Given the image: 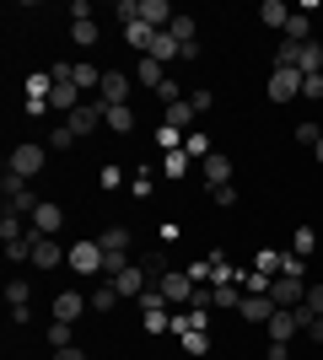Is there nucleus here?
<instances>
[{
  "label": "nucleus",
  "mask_w": 323,
  "mask_h": 360,
  "mask_svg": "<svg viewBox=\"0 0 323 360\" xmlns=\"http://www.w3.org/2000/svg\"><path fill=\"white\" fill-rule=\"evenodd\" d=\"M81 312H92V301L81 296V290H60L54 296V323H76Z\"/></svg>",
  "instance_id": "obj_10"
},
{
  "label": "nucleus",
  "mask_w": 323,
  "mask_h": 360,
  "mask_svg": "<svg viewBox=\"0 0 323 360\" xmlns=\"http://www.w3.org/2000/svg\"><path fill=\"white\" fill-rule=\"evenodd\" d=\"M200 172H205V183H210V188H215V183H232V162L221 156V150H210V156H205Z\"/></svg>",
  "instance_id": "obj_17"
},
{
  "label": "nucleus",
  "mask_w": 323,
  "mask_h": 360,
  "mask_svg": "<svg viewBox=\"0 0 323 360\" xmlns=\"http://www.w3.org/2000/svg\"><path fill=\"white\" fill-rule=\"evenodd\" d=\"M103 75H108V70H97V65H76V86L92 91V86H103Z\"/></svg>",
  "instance_id": "obj_34"
},
{
  "label": "nucleus",
  "mask_w": 323,
  "mask_h": 360,
  "mask_svg": "<svg viewBox=\"0 0 323 360\" xmlns=\"http://www.w3.org/2000/svg\"><path fill=\"white\" fill-rule=\"evenodd\" d=\"M172 38H178V49H184V44H200V38H194V16H172Z\"/></svg>",
  "instance_id": "obj_30"
},
{
  "label": "nucleus",
  "mask_w": 323,
  "mask_h": 360,
  "mask_svg": "<svg viewBox=\"0 0 323 360\" xmlns=\"http://www.w3.org/2000/svg\"><path fill=\"white\" fill-rule=\"evenodd\" d=\"M194 119H200V113H194L189 103H167V108H162V124H167V129H178V135H184Z\"/></svg>",
  "instance_id": "obj_19"
},
{
  "label": "nucleus",
  "mask_w": 323,
  "mask_h": 360,
  "mask_svg": "<svg viewBox=\"0 0 323 360\" xmlns=\"http://www.w3.org/2000/svg\"><path fill=\"white\" fill-rule=\"evenodd\" d=\"M65 264V248L54 237H38V248H32V269H60Z\"/></svg>",
  "instance_id": "obj_15"
},
{
  "label": "nucleus",
  "mask_w": 323,
  "mask_h": 360,
  "mask_svg": "<svg viewBox=\"0 0 323 360\" xmlns=\"http://www.w3.org/2000/svg\"><path fill=\"white\" fill-rule=\"evenodd\" d=\"M65 124L76 129V140H87V135L97 129V124H108V103H81V108H76V113H70Z\"/></svg>",
  "instance_id": "obj_7"
},
{
  "label": "nucleus",
  "mask_w": 323,
  "mask_h": 360,
  "mask_svg": "<svg viewBox=\"0 0 323 360\" xmlns=\"http://www.w3.org/2000/svg\"><path fill=\"white\" fill-rule=\"evenodd\" d=\"M54 360H87V355H81V345H65V349H54Z\"/></svg>",
  "instance_id": "obj_51"
},
{
  "label": "nucleus",
  "mask_w": 323,
  "mask_h": 360,
  "mask_svg": "<svg viewBox=\"0 0 323 360\" xmlns=\"http://www.w3.org/2000/svg\"><path fill=\"white\" fill-rule=\"evenodd\" d=\"M210 199H215V205H237V188H232V183H215Z\"/></svg>",
  "instance_id": "obj_45"
},
{
  "label": "nucleus",
  "mask_w": 323,
  "mask_h": 360,
  "mask_svg": "<svg viewBox=\"0 0 323 360\" xmlns=\"http://www.w3.org/2000/svg\"><path fill=\"white\" fill-rule=\"evenodd\" d=\"M140 307H146V328H151V333H167V328H172V317H167V296H162L156 285L140 296Z\"/></svg>",
  "instance_id": "obj_8"
},
{
  "label": "nucleus",
  "mask_w": 323,
  "mask_h": 360,
  "mask_svg": "<svg viewBox=\"0 0 323 360\" xmlns=\"http://www.w3.org/2000/svg\"><path fill=\"white\" fill-rule=\"evenodd\" d=\"M270 301H275V307H286V312H296V307L308 301V280H296V274H275Z\"/></svg>",
  "instance_id": "obj_3"
},
{
  "label": "nucleus",
  "mask_w": 323,
  "mask_h": 360,
  "mask_svg": "<svg viewBox=\"0 0 323 360\" xmlns=\"http://www.w3.org/2000/svg\"><path fill=\"white\" fill-rule=\"evenodd\" d=\"M296 70H302V75H323V44H318V38L296 49Z\"/></svg>",
  "instance_id": "obj_18"
},
{
  "label": "nucleus",
  "mask_w": 323,
  "mask_h": 360,
  "mask_svg": "<svg viewBox=\"0 0 323 360\" xmlns=\"http://www.w3.org/2000/svg\"><path fill=\"white\" fill-rule=\"evenodd\" d=\"M6 172H16V178H38V172H44V146H11Z\"/></svg>",
  "instance_id": "obj_6"
},
{
  "label": "nucleus",
  "mask_w": 323,
  "mask_h": 360,
  "mask_svg": "<svg viewBox=\"0 0 323 360\" xmlns=\"http://www.w3.org/2000/svg\"><path fill=\"white\" fill-rule=\"evenodd\" d=\"M189 108H194V113H210V108H215V97H210V91H189Z\"/></svg>",
  "instance_id": "obj_43"
},
{
  "label": "nucleus",
  "mask_w": 323,
  "mask_h": 360,
  "mask_svg": "<svg viewBox=\"0 0 323 360\" xmlns=\"http://www.w3.org/2000/svg\"><path fill=\"white\" fill-rule=\"evenodd\" d=\"M270 285H275V280H270V274H243V296H270Z\"/></svg>",
  "instance_id": "obj_31"
},
{
  "label": "nucleus",
  "mask_w": 323,
  "mask_h": 360,
  "mask_svg": "<svg viewBox=\"0 0 323 360\" xmlns=\"http://www.w3.org/2000/svg\"><path fill=\"white\" fill-rule=\"evenodd\" d=\"M162 172H167V178H184V172H189V150H167Z\"/></svg>",
  "instance_id": "obj_36"
},
{
  "label": "nucleus",
  "mask_w": 323,
  "mask_h": 360,
  "mask_svg": "<svg viewBox=\"0 0 323 360\" xmlns=\"http://www.w3.org/2000/svg\"><path fill=\"white\" fill-rule=\"evenodd\" d=\"M156 290H162L167 301H194L200 285H194V274H189V269H167V274H156Z\"/></svg>",
  "instance_id": "obj_4"
},
{
  "label": "nucleus",
  "mask_w": 323,
  "mask_h": 360,
  "mask_svg": "<svg viewBox=\"0 0 323 360\" xmlns=\"http://www.w3.org/2000/svg\"><path fill=\"white\" fill-rule=\"evenodd\" d=\"M60 226H65V210H60V205H49V199H44V205L32 210V231H38V237H54Z\"/></svg>",
  "instance_id": "obj_13"
},
{
  "label": "nucleus",
  "mask_w": 323,
  "mask_h": 360,
  "mask_svg": "<svg viewBox=\"0 0 323 360\" xmlns=\"http://www.w3.org/2000/svg\"><path fill=\"white\" fill-rule=\"evenodd\" d=\"M270 360H291V349H286V345H275V339H270Z\"/></svg>",
  "instance_id": "obj_52"
},
{
  "label": "nucleus",
  "mask_w": 323,
  "mask_h": 360,
  "mask_svg": "<svg viewBox=\"0 0 323 360\" xmlns=\"http://www.w3.org/2000/svg\"><path fill=\"white\" fill-rule=\"evenodd\" d=\"M302 312V307H296ZM302 333H308L312 345H323V317H312V312H302Z\"/></svg>",
  "instance_id": "obj_39"
},
{
  "label": "nucleus",
  "mask_w": 323,
  "mask_h": 360,
  "mask_svg": "<svg viewBox=\"0 0 323 360\" xmlns=\"http://www.w3.org/2000/svg\"><path fill=\"white\" fill-rule=\"evenodd\" d=\"M97 97H103L108 108H113V103H129V75H124V70H108L103 86H97Z\"/></svg>",
  "instance_id": "obj_12"
},
{
  "label": "nucleus",
  "mask_w": 323,
  "mask_h": 360,
  "mask_svg": "<svg viewBox=\"0 0 323 360\" xmlns=\"http://www.w3.org/2000/svg\"><path fill=\"white\" fill-rule=\"evenodd\" d=\"M270 97H275V103H291V97H302V70H291V65H275V70H270Z\"/></svg>",
  "instance_id": "obj_5"
},
{
  "label": "nucleus",
  "mask_w": 323,
  "mask_h": 360,
  "mask_svg": "<svg viewBox=\"0 0 323 360\" xmlns=\"http://www.w3.org/2000/svg\"><path fill=\"white\" fill-rule=\"evenodd\" d=\"M280 38L286 44H312V11H291V22H286Z\"/></svg>",
  "instance_id": "obj_16"
},
{
  "label": "nucleus",
  "mask_w": 323,
  "mask_h": 360,
  "mask_svg": "<svg viewBox=\"0 0 323 360\" xmlns=\"http://www.w3.org/2000/svg\"><path fill=\"white\" fill-rule=\"evenodd\" d=\"M302 97H312V103H318V97H323V75H302Z\"/></svg>",
  "instance_id": "obj_47"
},
{
  "label": "nucleus",
  "mask_w": 323,
  "mask_h": 360,
  "mask_svg": "<svg viewBox=\"0 0 323 360\" xmlns=\"http://www.w3.org/2000/svg\"><path fill=\"white\" fill-rule=\"evenodd\" d=\"M264 22H270V27H280V32H286V22H291V6H286V0H264Z\"/></svg>",
  "instance_id": "obj_27"
},
{
  "label": "nucleus",
  "mask_w": 323,
  "mask_h": 360,
  "mask_svg": "<svg viewBox=\"0 0 323 360\" xmlns=\"http://www.w3.org/2000/svg\"><path fill=\"white\" fill-rule=\"evenodd\" d=\"M87 301H92V312H113V307H119L124 296H119V290H113V280H108V285H97V290H92V296H87Z\"/></svg>",
  "instance_id": "obj_26"
},
{
  "label": "nucleus",
  "mask_w": 323,
  "mask_h": 360,
  "mask_svg": "<svg viewBox=\"0 0 323 360\" xmlns=\"http://www.w3.org/2000/svg\"><path fill=\"white\" fill-rule=\"evenodd\" d=\"M302 312L323 317V285H308V301H302Z\"/></svg>",
  "instance_id": "obj_41"
},
{
  "label": "nucleus",
  "mask_w": 323,
  "mask_h": 360,
  "mask_svg": "<svg viewBox=\"0 0 323 360\" xmlns=\"http://www.w3.org/2000/svg\"><path fill=\"white\" fill-rule=\"evenodd\" d=\"M178 339H184V349H189V355H205V349H210V333H200V328L178 333Z\"/></svg>",
  "instance_id": "obj_37"
},
{
  "label": "nucleus",
  "mask_w": 323,
  "mask_h": 360,
  "mask_svg": "<svg viewBox=\"0 0 323 360\" xmlns=\"http://www.w3.org/2000/svg\"><path fill=\"white\" fill-rule=\"evenodd\" d=\"M129 194H135V199H146V194H151V172H146V167L135 172V183H129Z\"/></svg>",
  "instance_id": "obj_44"
},
{
  "label": "nucleus",
  "mask_w": 323,
  "mask_h": 360,
  "mask_svg": "<svg viewBox=\"0 0 323 360\" xmlns=\"http://www.w3.org/2000/svg\"><path fill=\"white\" fill-rule=\"evenodd\" d=\"M318 135H323V124H318Z\"/></svg>",
  "instance_id": "obj_54"
},
{
  "label": "nucleus",
  "mask_w": 323,
  "mask_h": 360,
  "mask_svg": "<svg viewBox=\"0 0 323 360\" xmlns=\"http://www.w3.org/2000/svg\"><path fill=\"white\" fill-rule=\"evenodd\" d=\"M237 312H243L248 323H270V317H275V301H270V296H243Z\"/></svg>",
  "instance_id": "obj_20"
},
{
  "label": "nucleus",
  "mask_w": 323,
  "mask_h": 360,
  "mask_svg": "<svg viewBox=\"0 0 323 360\" xmlns=\"http://www.w3.org/2000/svg\"><path fill=\"white\" fill-rule=\"evenodd\" d=\"M49 146H54V150H70V146H76V129H70V124H54Z\"/></svg>",
  "instance_id": "obj_38"
},
{
  "label": "nucleus",
  "mask_w": 323,
  "mask_h": 360,
  "mask_svg": "<svg viewBox=\"0 0 323 360\" xmlns=\"http://www.w3.org/2000/svg\"><path fill=\"white\" fill-rule=\"evenodd\" d=\"M156 97H162V103H184V91H178V81H162V86H156Z\"/></svg>",
  "instance_id": "obj_48"
},
{
  "label": "nucleus",
  "mask_w": 323,
  "mask_h": 360,
  "mask_svg": "<svg viewBox=\"0 0 323 360\" xmlns=\"http://www.w3.org/2000/svg\"><path fill=\"white\" fill-rule=\"evenodd\" d=\"M156 146H162V150H178V129H167V124H162V129H156Z\"/></svg>",
  "instance_id": "obj_50"
},
{
  "label": "nucleus",
  "mask_w": 323,
  "mask_h": 360,
  "mask_svg": "<svg viewBox=\"0 0 323 360\" xmlns=\"http://www.w3.org/2000/svg\"><path fill=\"white\" fill-rule=\"evenodd\" d=\"M280 274H296V280H302V274H308V264H302L296 253H286V258H280Z\"/></svg>",
  "instance_id": "obj_46"
},
{
  "label": "nucleus",
  "mask_w": 323,
  "mask_h": 360,
  "mask_svg": "<svg viewBox=\"0 0 323 360\" xmlns=\"http://www.w3.org/2000/svg\"><path fill=\"white\" fill-rule=\"evenodd\" d=\"M312 248H318V231H312V226H302V231L291 237V253H296V258H308Z\"/></svg>",
  "instance_id": "obj_33"
},
{
  "label": "nucleus",
  "mask_w": 323,
  "mask_h": 360,
  "mask_svg": "<svg viewBox=\"0 0 323 360\" xmlns=\"http://www.w3.org/2000/svg\"><path fill=\"white\" fill-rule=\"evenodd\" d=\"M49 345H54V349L76 345V339H70V323H54V328H49Z\"/></svg>",
  "instance_id": "obj_42"
},
{
  "label": "nucleus",
  "mask_w": 323,
  "mask_h": 360,
  "mask_svg": "<svg viewBox=\"0 0 323 360\" xmlns=\"http://www.w3.org/2000/svg\"><path fill=\"white\" fill-rule=\"evenodd\" d=\"M172 16H178V11H172L167 0H140V22H146L151 32H167V27H172Z\"/></svg>",
  "instance_id": "obj_11"
},
{
  "label": "nucleus",
  "mask_w": 323,
  "mask_h": 360,
  "mask_svg": "<svg viewBox=\"0 0 323 360\" xmlns=\"http://www.w3.org/2000/svg\"><path fill=\"white\" fill-rule=\"evenodd\" d=\"M44 199L27 188V178H16V172H6V215H22V221H32V210H38Z\"/></svg>",
  "instance_id": "obj_1"
},
{
  "label": "nucleus",
  "mask_w": 323,
  "mask_h": 360,
  "mask_svg": "<svg viewBox=\"0 0 323 360\" xmlns=\"http://www.w3.org/2000/svg\"><path fill=\"white\" fill-rule=\"evenodd\" d=\"M70 38H76L81 49H92L97 44V22H92V16H87V22H70Z\"/></svg>",
  "instance_id": "obj_32"
},
{
  "label": "nucleus",
  "mask_w": 323,
  "mask_h": 360,
  "mask_svg": "<svg viewBox=\"0 0 323 360\" xmlns=\"http://www.w3.org/2000/svg\"><path fill=\"white\" fill-rule=\"evenodd\" d=\"M124 38H129V49H140V54H151V44H156V32L146 27V22H129V27H124Z\"/></svg>",
  "instance_id": "obj_23"
},
{
  "label": "nucleus",
  "mask_w": 323,
  "mask_h": 360,
  "mask_svg": "<svg viewBox=\"0 0 323 360\" xmlns=\"http://www.w3.org/2000/svg\"><path fill=\"white\" fill-rule=\"evenodd\" d=\"M108 129H113V135H129V129H135V108L113 103V108H108Z\"/></svg>",
  "instance_id": "obj_22"
},
{
  "label": "nucleus",
  "mask_w": 323,
  "mask_h": 360,
  "mask_svg": "<svg viewBox=\"0 0 323 360\" xmlns=\"http://www.w3.org/2000/svg\"><path fill=\"white\" fill-rule=\"evenodd\" d=\"M210 301H215V307H227V312H237V307H243V290H237V280L215 285V290H210Z\"/></svg>",
  "instance_id": "obj_25"
},
{
  "label": "nucleus",
  "mask_w": 323,
  "mask_h": 360,
  "mask_svg": "<svg viewBox=\"0 0 323 360\" xmlns=\"http://www.w3.org/2000/svg\"><path fill=\"white\" fill-rule=\"evenodd\" d=\"M151 60H156V65L178 60V38H172V32H156V44H151Z\"/></svg>",
  "instance_id": "obj_28"
},
{
  "label": "nucleus",
  "mask_w": 323,
  "mask_h": 360,
  "mask_svg": "<svg viewBox=\"0 0 323 360\" xmlns=\"http://www.w3.org/2000/svg\"><path fill=\"white\" fill-rule=\"evenodd\" d=\"M296 140H302V146H318L323 135H318V124H296Z\"/></svg>",
  "instance_id": "obj_49"
},
{
  "label": "nucleus",
  "mask_w": 323,
  "mask_h": 360,
  "mask_svg": "<svg viewBox=\"0 0 323 360\" xmlns=\"http://www.w3.org/2000/svg\"><path fill=\"white\" fill-rule=\"evenodd\" d=\"M184 150H189V156H200V162H205V156H210L215 146H210V135H189V146H184Z\"/></svg>",
  "instance_id": "obj_40"
},
{
  "label": "nucleus",
  "mask_w": 323,
  "mask_h": 360,
  "mask_svg": "<svg viewBox=\"0 0 323 360\" xmlns=\"http://www.w3.org/2000/svg\"><path fill=\"white\" fill-rule=\"evenodd\" d=\"M97 248H103V253H129V226H108V231H97Z\"/></svg>",
  "instance_id": "obj_21"
},
{
  "label": "nucleus",
  "mask_w": 323,
  "mask_h": 360,
  "mask_svg": "<svg viewBox=\"0 0 323 360\" xmlns=\"http://www.w3.org/2000/svg\"><path fill=\"white\" fill-rule=\"evenodd\" d=\"M27 296H32L27 274H11V285H6V301H11V307H27Z\"/></svg>",
  "instance_id": "obj_29"
},
{
  "label": "nucleus",
  "mask_w": 323,
  "mask_h": 360,
  "mask_svg": "<svg viewBox=\"0 0 323 360\" xmlns=\"http://www.w3.org/2000/svg\"><path fill=\"white\" fill-rule=\"evenodd\" d=\"M22 91H27V113H44V108H49V97H54V75L32 70L27 81H22Z\"/></svg>",
  "instance_id": "obj_9"
},
{
  "label": "nucleus",
  "mask_w": 323,
  "mask_h": 360,
  "mask_svg": "<svg viewBox=\"0 0 323 360\" xmlns=\"http://www.w3.org/2000/svg\"><path fill=\"white\" fill-rule=\"evenodd\" d=\"M135 75H140V86H151V91H156V86H162V81H167V75H162V65H156V60H151V54H140V65H135Z\"/></svg>",
  "instance_id": "obj_24"
},
{
  "label": "nucleus",
  "mask_w": 323,
  "mask_h": 360,
  "mask_svg": "<svg viewBox=\"0 0 323 360\" xmlns=\"http://www.w3.org/2000/svg\"><path fill=\"white\" fill-rule=\"evenodd\" d=\"M291 333H302V312H286V307H275V317H270V339H275V345H286Z\"/></svg>",
  "instance_id": "obj_14"
},
{
  "label": "nucleus",
  "mask_w": 323,
  "mask_h": 360,
  "mask_svg": "<svg viewBox=\"0 0 323 360\" xmlns=\"http://www.w3.org/2000/svg\"><path fill=\"white\" fill-rule=\"evenodd\" d=\"M312 156H318V167H323V140H318V146H312Z\"/></svg>",
  "instance_id": "obj_53"
},
{
  "label": "nucleus",
  "mask_w": 323,
  "mask_h": 360,
  "mask_svg": "<svg viewBox=\"0 0 323 360\" xmlns=\"http://www.w3.org/2000/svg\"><path fill=\"white\" fill-rule=\"evenodd\" d=\"M280 258H286V253H275V248H259L253 269H259V274H280Z\"/></svg>",
  "instance_id": "obj_35"
},
{
  "label": "nucleus",
  "mask_w": 323,
  "mask_h": 360,
  "mask_svg": "<svg viewBox=\"0 0 323 360\" xmlns=\"http://www.w3.org/2000/svg\"><path fill=\"white\" fill-rule=\"evenodd\" d=\"M65 264H70L76 274H103V248H97V237L70 242V248H65Z\"/></svg>",
  "instance_id": "obj_2"
}]
</instances>
